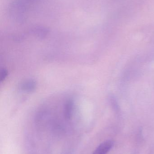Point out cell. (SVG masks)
Instances as JSON below:
<instances>
[{
  "label": "cell",
  "instance_id": "cell-4",
  "mask_svg": "<svg viewBox=\"0 0 154 154\" xmlns=\"http://www.w3.org/2000/svg\"><path fill=\"white\" fill-rule=\"evenodd\" d=\"M24 1H25V0H24Z\"/></svg>",
  "mask_w": 154,
  "mask_h": 154
},
{
  "label": "cell",
  "instance_id": "cell-2",
  "mask_svg": "<svg viewBox=\"0 0 154 154\" xmlns=\"http://www.w3.org/2000/svg\"><path fill=\"white\" fill-rule=\"evenodd\" d=\"M114 145L113 141L108 140L100 144L92 154H107Z\"/></svg>",
  "mask_w": 154,
  "mask_h": 154
},
{
  "label": "cell",
  "instance_id": "cell-3",
  "mask_svg": "<svg viewBox=\"0 0 154 154\" xmlns=\"http://www.w3.org/2000/svg\"><path fill=\"white\" fill-rule=\"evenodd\" d=\"M35 84L34 82L32 81H28L24 82L21 84L20 88L22 91L25 92H30L32 91L35 88Z\"/></svg>",
  "mask_w": 154,
  "mask_h": 154
},
{
  "label": "cell",
  "instance_id": "cell-1",
  "mask_svg": "<svg viewBox=\"0 0 154 154\" xmlns=\"http://www.w3.org/2000/svg\"><path fill=\"white\" fill-rule=\"evenodd\" d=\"M24 0H14L8 7V13L11 19L18 23H23L27 18L28 5Z\"/></svg>",
  "mask_w": 154,
  "mask_h": 154
}]
</instances>
